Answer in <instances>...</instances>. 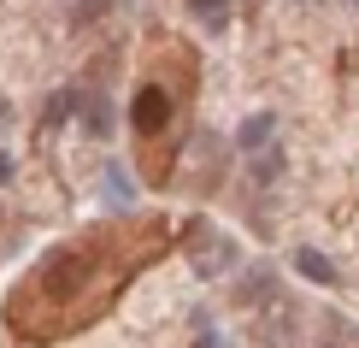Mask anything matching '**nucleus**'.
Segmentation results:
<instances>
[{
    "mask_svg": "<svg viewBox=\"0 0 359 348\" xmlns=\"http://www.w3.org/2000/svg\"><path fill=\"white\" fill-rule=\"evenodd\" d=\"M165 118H171V95L159 83H147L142 95H136V107H130V124H136V136H159V130H165Z\"/></svg>",
    "mask_w": 359,
    "mask_h": 348,
    "instance_id": "nucleus-1",
    "label": "nucleus"
},
{
    "mask_svg": "<svg viewBox=\"0 0 359 348\" xmlns=\"http://www.w3.org/2000/svg\"><path fill=\"white\" fill-rule=\"evenodd\" d=\"M294 271H301V278H312V283H324V290L336 283V266L324 260L318 248H301V254H294Z\"/></svg>",
    "mask_w": 359,
    "mask_h": 348,
    "instance_id": "nucleus-2",
    "label": "nucleus"
},
{
    "mask_svg": "<svg viewBox=\"0 0 359 348\" xmlns=\"http://www.w3.org/2000/svg\"><path fill=\"white\" fill-rule=\"evenodd\" d=\"M107 201H112V207H130V201H136V177H130L118 160L107 165Z\"/></svg>",
    "mask_w": 359,
    "mask_h": 348,
    "instance_id": "nucleus-3",
    "label": "nucleus"
},
{
    "mask_svg": "<svg viewBox=\"0 0 359 348\" xmlns=\"http://www.w3.org/2000/svg\"><path fill=\"white\" fill-rule=\"evenodd\" d=\"M271 130H277V118H271V112H253L248 124H242V136H236V142H242L248 154H253V148H259V142H271Z\"/></svg>",
    "mask_w": 359,
    "mask_h": 348,
    "instance_id": "nucleus-4",
    "label": "nucleus"
},
{
    "mask_svg": "<svg viewBox=\"0 0 359 348\" xmlns=\"http://www.w3.org/2000/svg\"><path fill=\"white\" fill-rule=\"evenodd\" d=\"M189 6H194L201 24H224V6H230V0H189Z\"/></svg>",
    "mask_w": 359,
    "mask_h": 348,
    "instance_id": "nucleus-5",
    "label": "nucleus"
},
{
    "mask_svg": "<svg viewBox=\"0 0 359 348\" xmlns=\"http://www.w3.org/2000/svg\"><path fill=\"white\" fill-rule=\"evenodd\" d=\"M253 177H259V183H265V177H277V154H259V160H253Z\"/></svg>",
    "mask_w": 359,
    "mask_h": 348,
    "instance_id": "nucleus-6",
    "label": "nucleus"
},
{
    "mask_svg": "<svg viewBox=\"0 0 359 348\" xmlns=\"http://www.w3.org/2000/svg\"><path fill=\"white\" fill-rule=\"evenodd\" d=\"M194 348H230V337H224V330H201V337H194Z\"/></svg>",
    "mask_w": 359,
    "mask_h": 348,
    "instance_id": "nucleus-7",
    "label": "nucleus"
},
{
    "mask_svg": "<svg viewBox=\"0 0 359 348\" xmlns=\"http://www.w3.org/2000/svg\"><path fill=\"white\" fill-rule=\"evenodd\" d=\"M6 177H12V154H6V148H0V183H6Z\"/></svg>",
    "mask_w": 359,
    "mask_h": 348,
    "instance_id": "nucleus-8",
    "label": "nucleus"
},
{
    "mask_svg": "<svg viewBox=\"0 0 359 348\" xmlns=\"http://www.w3.org/2000/svg\"><path fill=\"white\" fill-rule=\"evenodd\" d=\"M0 118H6V107H0Z\"/></svg>",
    "mask_w": 359,
    "mask_h": 348,
    "instance_id": "nucleus-9",
    "label": "nucleus"
}]
</instances>
